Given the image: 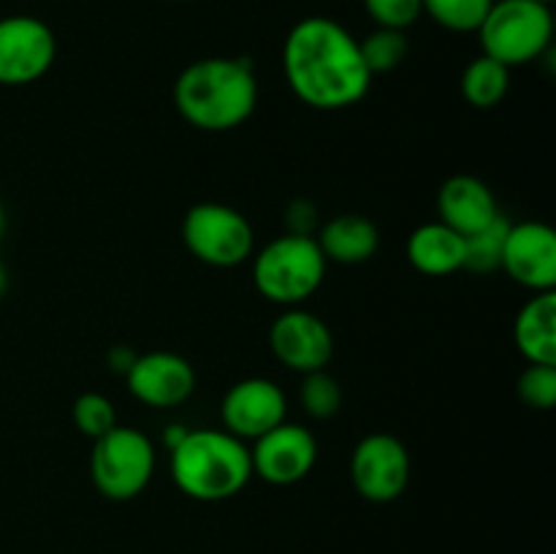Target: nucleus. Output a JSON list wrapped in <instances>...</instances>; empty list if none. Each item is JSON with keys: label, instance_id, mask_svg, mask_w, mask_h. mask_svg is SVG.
<instances>
[{"label": "nucleus", "instance_id": "nucleus-1", "mask_svg": "<svg viewBox=\"0 0 556 554\" xmlns=\"http://www.w3.org/2000/svg\"><path fill=\"white\" fill-rule=\"evenodd\" d=\"M282 71L293 96L320 112L362 103L372 85L358 38L329 16H307L291 27L282 43Z\"/></svg>", "mask_w": 556, "mask_h": 554}, {"label": "nucleus", "instance_id": "nucleus-2", "mask_svg": "<svg viewBox=\"0 0 556 554\" xmlns=\"http://www.w3.org/2000/svg\"><path fill=\"white\" fill-rule=\"evenodd\" d=\"M258 103V79L248 60L204 58L190 63L174 81L179 117L206 134L239 128Z\"/></svg>", "mask_w": 556, "mask_h": 554}, {"label": "nucleus", "instance_id": "nucleus-3", "mask_svg": "<svg viewBox=\"0 0 556 554\" xmlns=\"http://www.w3.org/2000/svg\"><path fill=\"white\" fill-rule=\"evenodd\" d=\"M168 454L177 489L199 503L233 498L253 478L248 443L226 429H188Z\"/></svg>", "mask_w": 556, "mask_h": 554}, {"label": "nucleus", "instance_id": "nucleus-4", "mask_svg": "<svg viewBox=\"0 0 556 554\" xmlns=\"http://www.w3.org/2000/svg\"><path fill=\"white\" fill-rule=\"evenodd\" d=\"M326 264L329 261L320 253L315 237L282 234L255 253L253 282L269 302L299 307L320 288Z\"/></svg>", "mask_w": 556, "mask_h": 554}, {"label": "nucleus", "instance_id": "nucleus-5", "mask_svg": "<svg viewBox=\"0 0 556 554\" xmlns=\"http://www.w3.org/2000/svg\"><path fill=\"white\" fill-rule=\"evenodd\" d=\"M481 49L508 68L541 58L554 38L552 5L538 0H494L478 27Z\"/></svg>", "mask_w": 556, "mask_h": 554}, {"label": "nucleus", "instance_id": "nucleus-6", "mask_svg": "<svg viewBox=\"0 0 556 554\" xmlns=\"http://www.w3.org/2000/svg\"><path fill=\"white\" fill-rule=\"evenodd\" d=\"M155 445L136 427H114L92 440L90 478L106 500H134L155 476Z\"/></svg>", "mask_w": 556, "mask_h": 554}, {"label": "nucleus", "instance_id": "nucleus-7", "mask_svg": "<svg viewBox=\"0 0 556 554\" xmlns=\"http://www.w3.org/2000/svg\"><path fill=\"white\" fill-rule=\"evenodd\" d=\"M182 242L201 264L231 269L253 255L255 234L239 210L217 201H204L190 206L185 215Z\"/></svg>", "mask_w": 556, "mask_h": 554}, {"label": "nucleus", "instance_id": "nucleus-8", "mask_svg": "<svg viewBox=\"0 0 556 554\" xmlns=\"http://www.w3.org/2000/svg\"><path fill=\"white\" fill-rule=\"evenodd\" d=\"M54 58H58V38L47 22L27 14L0 20V85H33L47 76Z\"/></svg>", "mask_w": 556, "mask_h": 554}, {"label": "nucleus", "instance_id": "nucleus-9", "mask_svg": "<svg viewBox=\"0 0 556 554\" xmlns=\"http://www.w3.org/2000/svg\"><path fill=\"white\" fill-rule=\"evenodd\" d=\"M351 481L369 503H394L410 483V451L394 435H367L351 454Z\"/></svg>", "mask_w": 556, "mask_h": 554}, {"label": "nucleus", "instance_id": "nucleus-10", "mask_svg": "<svg viewBox=\"0 0 556 554\" xmlns=\"http://www.w3.org/2000/svg\"><path fill=\"white\" fill-rule=\"evenodd\" d=\"M253 473L275 487H291L307 478L318 462V440L302 424H277L250 449Z\"/></svg>", "mask_w": 556, "mask_h": 554}, {"label": "nucleus", "instance_id": "nucleus-11", "mask_svg": "<svg viewBox=\"0 0 556 554\" xmlns=\"http://www.w3.org/2000/svg\"><path fill=\"white\" fill-rule=\"evenodd\" d=\"M269 348L282 367L293 373H318L334 356V337L324 318L302 307H286L269 329Z\"/></svg>", "mask_w": 556, "mask_h": 554}, {"label": "nucleus", "instance_id": "nucleus-12", "mask_svg": "<svg viewBox=\"0 0 556 554\" xmlns=\"http://www.w3.org/2000/svg\"><path fill=\"white\" fill-rule=\"evenodd\" d=\"M286 391L269 378H244L226 391L220 402L223 429L239 440H258L286 421Z\"/></svg>", "mask_w": 556, "mask_h": 554}, {"label": "nucleus", "instance_id": "nucleus-13", "mask_svg": "<svg viewBox=\"0 0 556 554\" xmlns=\"http://www.w3.org/2000/svg\"><path fill=\"white\" fill-rule=\"evenodd\" d=\"M500 269L532 293L556 288V234L548 223L525 221L508 228Z\"/></svg>", "mask_w": 556, "mask_h": 554}, {"label": "nucleus", "instance_id": "nucleus-14", "mask_svg": "<svg viewBox=\"0 0 556 554\" xmlns=\"http://www.w3.org/2000/svg\"><path fill=\"white\" fill-rule=\"evenodd\" d=\"M128 378L130 394L150 407H177L195 391V369L179 353L152 351L136 356Z\"/></svg>", "mask_w": 556, "mask_h": 554}, {"label": "nucleus", "instance_id": "nucleus-15", "mask_svg": "<svg viewBox=\"0 0 556 554\" xmlns=\"http://www.w3.org/2000/svg\"><path fill=\"white\" fill-rule=\"evenodd\" d=\"M500 217L497 199L483 179L470 174H454L438 190V221L462 237L481 231Z\"/></svg>", "mask_w": 556, "mask_h": 554}, {"label": "nucleus", "instance_id": "nucleus-16", "mask_svg": "<svg viewBox=\"0 0 556 554\" xmlns=\"http://www.w3.org/2000/svg\"><path fill=\"white\" fill-rule=\"evenodd\" d=\"M407 261L427 277H445L465 269V237L445 223H424L407 237Z\"/></svg>", "mask_w": 556, "mask_h": 554}, {"label": "nucleus", "instance_id": "nucleus-17", "mask_svg": "<svg viewBox=\"0 0 556 554\" xmlns=\"http://www.w3.org/2000/svg\"><path fill=\"white\" fill-rule=\"evenodd\" d=\"M315 242H318L326 261L356 266L378 253L380 231L364 215H337L318 228Z\"/></svg>", "mask_w": 556, "mask_h": 554}, {"label": "nucleus", "instance_id": "nucleus-18", "mask_svg": "<svg viewBox=\"0 0 556 554\" xmlns=\"http://www.w3.org/2000/svg\"><path fill=\"white\" fill-rule=\"evenodd\" d=\"M514 340L530 364L556 367V291H541L519 310Z\"/></svg>", "mask_w": 556, "mask_h": 554}, {"label": "nucleus", "instance_id": "nucleus-19", "mask_svg": "<svg viewBox=\"0 0 556 554\" xmlns=\"http://www.w3.org/2000/svg\"><path fill=\"white\" fill-rule=\"evenodd\" d=\"M462 98L476 109H494L510 90V68L489 54H478L462 71Z\"/></svg>", "mask_w": 556, "mask_h": 554}, {"label": "nucleus", "instance_id": "nucleus-20", "mask_svg": "<svg viewBox=\"0 0 556 554\" xmlns=\"http://www.w3.org/2000/svg\"><path fill=\"white\" fill-rule=\"evenodd\" d=\"M362 49V60L372 76L391 74L400 68L410 52V41H407L405 30H391V27H375L364 41H358Z\"/></svg>", "mask_w": 556, "mask_h": 554}, {"label": "nucleus", "instance_id": "nucleus-21", "mask_svg": "<svg viewBox=\"0 0 556 554\" xmlns=\"http://www.w3.org/2000/svg\"><path fill=\"white\" fill-rule=\"evenodd\" d=\"M508 228L510 223L500 215L494 217L489 226H483L481 231L465 237V269L478 272V275H486V272L500 269V264H503V250H505Z\"/></svg>", "mask_w": 556, "mask_h": 554}, {"label": "nucleus", "instance_id": "nucleus-22", "mask_svg": "<svg viewBox=\"0 0 556 554\" xmlns=\"http://www.w3.org/2000/svg\"><path fill=\"white\" fill-rule=\"evenodd\" d=\"M494 0H424V14L451 33H476Z\"/></svg>", "mask_w": 556, "mask_h": 554}, {"label": "nucleus", "instance_id": "nucleus-23", "mask_svg": "<svg viewBox=\"0 0 556 554\" xmlns=\"http://www.w3.org/2000/svg\"><path fill=\"white\" fill-rule=\"evenodd\" d=\"M302 407L318 421L326 418H334L342 407V386L334 375H329L326 369L318 373H307L302 380Z\"/></svg>", "mask_w": 556, "mask_h": 554}, {"label": "nucleus", "instance_id": "nucleus-24", "mask_svg": "<svg viewBox=\"0 0 556 554\" xmlns=\"http://www.w3.org/2000/svg\"><path fill=\"white\" fill-rule=\"evenodd\" d=\"M71 416H74L76 429L90 440H98L109 429L117 427V411H114L112 400L98 394V391H85V394L76 396Z\"/></svg>", "mask_w": 556, "mask_h": 554}, {"label": "nucleus", "instance_id": "nucleus-25", "mask_svg": "<svg viewBox=\"0 0 556 554\" xmlns=\"http://www.w3.org/2000/svg\"><path fill=\"white\" fill-rule=\"evenodd\" d=\"M519 396L535 411H552L556 405V367L530 364L519 378Z\"/></svg>", "mask_w": 556, "mask_h": 554}, {"label": "nucleus", "instance_id": "nucleus-26", "mask_svg": "<svg viewBox=\"0 0 556 554\" xmlns=\"http://www.w3.org/2000/svg\"><path fill=\"white\" fill-rule=\"evenodd\" d=\"M367 14L378 27L407 30L424 14V0H364Z\"/></svg>", "mask_w": 556, "mask_h": 554}, {"label": "nucleus", "instance_id": "nucleus-27", "mask_svg": "<svg viewBox=\"0 0 556 554\" xmlns=\"http://www.w3.org/2000/svg\"><path fill=\"white\" fill-rule=\"evenodd\" d=\"M286 234L296 237H315L318 234V206L307 199H296L286 210Z\"/></svg>", "mask_w": 556, "mask_h": 554}, {"label": "nucleus", "instance_id": "nucleus-28", "mask_svg": "<svg viewBox=\"0 0 556 554\" xmlns=\"http://www.w3.org/2000/svg\"><path fill=\"white\" fill-rule=\"evenodd\" d=\"M136 362V353L130 351V348H114L112 356H109V364H112L114 373H128L130 364Z\"/></svg>", "mask_w": 556, "mask_h": 554}, {"label": "nucleus", "instance_id": "nucleus-29", "mask_svg": "<svg viewBox=\"0 0 556 554\" xmlns=\"http://www.w3.org/2000/svg\"><path fill=\"white\" fill-rule=\"evenodd\" d=\"M185 432H188V427H182V424H172V427L166 429V435H163V443H166V449L172 451L174 445L185 438Z\"/></svg>", "mask_w": 556, "mask_h": 554}, {"label": "nucleus", "instance_id": "nucleus-30", "mask_svg": "<svg viewBox=\"0 0 556 554\" xmlns=\"http://www.w3.org/2000/svg\"><path fill=\"white\" fill-rule=\"evenodd\" d=\"M5 288H9V272H5V266L0 264V297L5 293Z\"/></svg>", "mask_w": 556, "mask_h": 554}, {"label": "nucleus", "instance_id": "nucleus-31", "mask_svg": "<svg viewBox=\"0 0 556 554\" xmlns=\"http://www.w3.org/2000/svg\"><path fill=\"white\" fill-rule=\"evenodd\" d=\"M3 228H5V215H3V206H0V237H3Z\"/></svg>", "mask_w": 556, "mask_h": 554}, {"label": "nucleus", "instance_id": "nucleus-32", "mask_svg": "<svg viewBox=\"0 0 556 554\" xmlns=\"http://www.w3.org/2000/svg\"><path fill=\"white\" fill-rule=\"evenodd\" d=\"M538 3H546V5H552V3H554V0H538Z\"/></svg>", "mask_w": 556, "mask_h": 554}]
</instances>
